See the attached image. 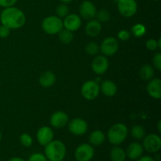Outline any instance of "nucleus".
I'll list each match as a JSON object with an SVG mask.
<instances>
[{"label": "nucleus", "mask_w": 161, "mask_h": 161, "mask_svg": "<svg viewBox=\"0 0 161 161\" xmlns=\"http://www.w3.org/2000/svg\"><path fill=\"white\" fill-rule=\"evenodd\" d=\"M63 28V20L58 16H49L42 22V30L49 35L58 34Z\"/></svg>", "instance_id": "nucleus-4"}, {"label": "nucleus", "mask_w": 161, "mask_h": 161, "mask_svg": "<svg viewBox=\"0 0 161 161\" xmlns=\"http://www.w3.org/2000/svg\"><path fill=\"white\" fill-rule=\"evenodd\" d=\"M96 20L99 21L100 23H105V22L108 21L111 17V14H110L109 11L106 9H101L100 10L97 11L96 14Z\"/></svg>", "instance_id": "nucleus-26"}, {"label": "nucleus", "mask_w": 161, "mask_h": 161, "mask_svg": "<svg viewBox=\"0 0 161 161\" xmlns=\"http://www.w3.org/2000/svg\"><path fill=\"white\" fill-rule=\"evenodd\" d=\"M85 31L87 36L91 37H96L102 31V25L97 20H90L85 27Z\"/></svg>", "instance_id": "nucleus-20"}, {"label": "nucleus", "mask_w": 161, "mask_h": 161, "mask_svg": "<svg viewBox=\"0 0 161 161\" xmlns=\"http://www.w3.org/2000/svg\"><path fill=\"white\" fill-rule=\"evenodd\" d=\"M100 92V85L95 80L86 81L81 86V94L86 100H94Z\"/></svg>", "instance_id": "nucleus-5"}, {"label": "nucleus", "mask_w": 161, "mask_h": 161, "mask_svg": "<svg viewBox=\"0 0 161 161\" xmlns=\"http://www.w3.org/2000/svg\"><path fill=\"white\" fill-rule=\"evenodd\" d=\"M109 157L112 161H125L127 155L124 149L118 146H115L110 150Z\"/></svg>", "instance_id": "nucleus-22"}, {"label": "nucleus", "mask_w": 161, "mask_h": 161, "mask_svg": "<svg viewBox=\"0 0 161 161\" xmlns=\"http://www.w3.org/2000/svg\"><path fill=\"white\" fill-rule=\"evenodd\" d=\"M62 3H64V4H68V3H72V0H60Z\"/></svg>", "instance_id": "nucleus-40"}, {"label": "nucleus", "mask_w": 161, "mask_h": 161, "mask_svg": "<svg viewBox=\"0 0 161 161\" xmlns=\"http://www.w3.org/2000/svg\"><path fill=\"white\" fill-rule=\"evenodd\" d=\"M82 20L80 16L75 14H71L66 16L63 20V26L64 28L71 31H75L81 27Z\"/></svg>", "instance_id": "nucleus-15"}, {"label": "nucleus", "mask_w": 161, "mask_h": 161, "mask_svg": "<svg viewBox=\"0 0 161 161\" xmlns=\"http://www.w3.org/2000/svg\"><path fill=\"white\" fill-rule=\"evenodd\" d=\"M56 14L60 18H62V17L64 18L66 16L69 14V6H67V4H64V3H61V4L58 5L56 9Z\"/></svg>", "instance_id": "nucleus-29"}, {"label": "nucleus", "mask_w": 161, "mask_h": 161, "mask_svg": "<svg viewBox=\"0 0 161 161\" xmlns=\"http://www.w3.org/2000/svg\"><path fill=\"white\" fill-rule=\"evenodd\" d=\"M153 68L157 70H161V53H157L153 58Z\"/></svg>", "instance_id": "nucleus-32"}, {"label": "nucleus", "mask_w": 161, "mask_h": 161, "mask_svg": "<svg viewBox=\"0 0 161 161\" xmlns=\"http://www.w3.org/2000/svg\"><path fill=\"white\" fill-rule=\"evenodd\" d=\"M105 140V135L101 130H95L89 135L90 144L93 146H102Z\"/></svg>", "instance_id": "nucleus-21"}, {"label": "nucleus", "mask_w": 161, "mask_h": 161, "mask_svg": "<svg viewBox=\"0 0 161 161\" xmlns=\"http://www.w3.org/2000/svg\"><path fill=\"white\" fill-rule=\"evenodd\" d=\"M18 0H0V6L3 8L14 6Z\"/></svg>", "instance_id": "nucleus-36"}, {"label": "nucleus", "mask_w": 161, "mask_h": 161, "mask_svg": "<svg viewBox=\"0 0 161 161\" xmlns=\"http://www.w3.org/2000/svg\"><path fill=\"white\" fill-rule=\"evenodd\" d=\"M8 161H25L23 158L19 157H12V158L9 159Z\"/></svg>", "instance_id": "nucleus-38"}, {"label": "nucleus", "mask_w": 161, "mask_h": 161, "mask_svg": "<svg viewBox=\"0 0 161 161\" xmlns=\"http://www.w3.org/2000/svg\"><path fill=\"white\" fill-rule=\"evenodd\" d=\"M148 94L153 98L160 99L161 97V80L160 78H153L149 80L146 86Z\"/></svg>", "instance_id": "nucleus-16"}, {"label": "nucleus", "mask_w": 161, "mask_h": 161, "mask_svg": "<svg viewBox=\"0 0 161 161\" xmlns=\"http://www.w3.org/2000/svg\"><path fill=\"white\" fill-rule=\"evenodd\" d=\"M154 73H155V69L153 66L150 64H145L139 71L140 78L144 81H149L152 80L154 76Z\"/></svg>", "instance_id": "nucleus-23"}, {"label": "nucleus", "mask_w": 161, "mask_h": 161, "mask_svg": "<svg viewBox=\"0 0 161 161\" xmlns=\"http://www.w3.org/2000/svg\"><path fill=\"white\" fill-rule=\"evenodd\" d=\"M130 37V33L127 30H120L117 34V38L121 41H127Z\"/></svg>", "instance_id": "nucleus-34"}, {"label": "nucleus", "mask_w": 161, "mask_h": 161, "mask_svg": "<svg viewBox=\"0 0 161 161\" xmlns=\"http://www.w3.org/2000/svg\"><path fill=\"white\" fill-rule=\"evenodd\" d=\"M108 61L107 57L104 55H97L91 63V69L97 75H102L108 69Z\"/></svg>", "instance_id": "nucleus-12"}, {"label": "nucleus", "mask_w": 161, "mask_h": 161, "mask_svg": "<svg viewBox=\"0 0 161 161\" xmlns=\"http://www.w3.org/2000/svg\"><path fill=\"white\" fill-rule=\"evenodd\" d=\"M130 135L135 139H143V138L146 136V130L142 126L135 125L130 130Z\"/></svg>", "instance_id": "nucleus-25"}, {"label": "nucleus", "mask_w": 161, "mask_h": 161, "mask_svg": "<svg viewBox=\"0 0 161 161\" xmlns=\"http://www.w3.org/2000/svg\"><path fill=\"white\" fill-rule=\"evenodd\" d=\"M69 118L67 113L63 111H57L51 115L50 119V124L55 128H63L69 124Z\"/></svg>", "instance_id": "nucleus-13"}, {"label": "nucleus", "mask_w": 161, "mask_h": 161, "mask_svg": "<svg viewBox=\"0 0 161 161\" xmlns=\"http://www.w3.org/2000/svg\"><path fill=\"white\" fill-rule=\"evenodd\" d=\"M100 91L107 97H113L117 92V86L112 80H104L100 85Z\"/></svg>", "instance_id": "nucleus-18"}, {"label": "nucleus", "mask_w": 161, "mask_h": 161, "mask_svg": "<svg viewBox=\"0 0 161 161\" xmlns=\"http://www.w3.org/2000/svg\"><path fill=\"white\" fill-rule=\"evenodd\" d=\"M146 48L151 51H154V50L158 49V43H157V40L153 39H150L149 40L146 41Z\"/></svg>", "instance_id": "nucleus-33"}, {"label": "nucleus", "mask_w": 161, "mask_h": 161, "mask_svg": "<svg viewBox=\"0 0 161 161\" xmlns=\"http://www.w3.org/2000/svg\"><path fill=\"white\" fill-rule=\"evenodd\" d=\"M157 128H158V132L159 133H160L161 132V121L160 120L158 122V124H157Z\"/></svg>", "instance_id": "nucleus-39"}, {"label": "nucleus", "mask_w": 161, "mask_h": 161, "mask_svg": "<svg viewBox=\"0 0 161 161\" xmlns=\"http://www.w3.org/2000/svg\"><path fill=\"white\" fill-rule=\"evenodd\" d=\"M1 140H2V133L0 131V142H1Z\"/></svg>", "instance_id": "nucleus-42"}, {"label": "nucleus", "mask_w": 161, "mask_h": 161, "mask_svg": "<svg viewBox=\"0 0 161 161\" xmlns=\"http://www.w3.org/2000/svg\"><path fill=\"white\" fill-rule=\"evenodd\" d=\"M128 135V128L122 123L115 124L108 129L107 138L108 142L113 146L122 144Z\"/></svg>", "instance_id": "nucleus-3"}, {"label": "nucleus", "mask_w": 161, "mask_h": 161, "mask_svg": "<svg viewBox=\"0 0 161 161\" xmlns=\"http://www.w3.org/2000/svg\"><path fill=\"white\" fill-rule=\"evenodd\" d=\"M56 82V75L51 71H46L41 74L39 79V83L44 88L51 87Z\"/></svg>", "instance_id": "nucleus-19"}, {"label": "nucleus", "mask_w": 161, "mask_h": 161, "mask_svg": "<svg viewBox=\"0 0 161 161\" xmlns=\"http://www.w3.org/2000/svg\"><path fill=\"white\" fill-rule=\"evenodd\" d=\"M157 43H158V48H161V39L160 38V39L157 40Z\"/></svg>", "instance_id": "nucleus-41"}, {"label": "nucleus", "mask_w": 161, "mask_h": 161, "mask_svg": "<svg viewBox=\"0 0 161 161\" xmlns=\"http://www.w3.org/2000/svg\"><path fill=\"white\" fill-rule=\"evenodd\" d=\"M143 149L150 153H158L161 149V138L160 135L149 134L143 138Z\"/></svg>", "instance_id": "nucleus-7"}, {"label": "nucleus", "mask_w": 161, "mask_h": 161, "mask_svg": "<svg viewBox=\"0 0 161 161\" xmlns=\"http://www.w3.org/2000/svg\"><path fill=\"white\" fill-rule=\"evenodd\" d=\"M0 21L2 25L10 29L21 28L26 22V17L22 10L15 6L4 8L0 14Z\"/></svg>", "instance_id": "nucleus-1"}, {"label": "nucleus", "mask_w": 161, "mask_h": 161, "mask_svg": "<svg viewBox=\"0 0 161 161\" xmlns=\"http://www.w3.org/2000/svg\"><path fill=\"white\" fill-rule=\"evenodd\" d=\"M94 149L88 143H83L75 149L74 157L77 161H91L94 157Z\"/></svg>", "instance_id": "nucleus-8"}, {"label": "nucleus", "mask_w": 161, "mask_h": 161, "mask_svg": "<svg viewBox=\"0 0 161 161\" xmlns=\"http://www.w3.org/2000/svg\"><path fill=\"white\" fill-rule=\"evenodd\" d=\"M146 32V28L142 24H135L131 28V33L134 36L137 38H140L144 36Z\"/></svg>", "instance_id": "nucleus-27"}, {"label": "nucleus", "mask_w": 161, "mask_h": 161, "mask_svg": "<svg viewBox=\"0 0 161 161\" xmlns=\"http://www.w3.org/2000/svg\"><path fill=\"white\" fill-rule=\"evenodd\" d=\"M10 28H9L8 27L2 25L0 26V38H3V39L7 38L10 34Z\"/></svg>", "instance_id": "nucleus-35"}, {"label": "nucleus", "mask_w": 161, "mask_h": 161, "mask_svg": "<svg viewBox=\"0 0 161 161\" xmlns=\"http://www.w3.org/2000/svg\"><path fill=\"white\" fill-rule=\"evenodd\" d=\"M66 146L60 140H52L45 146L44 155L48 161H63L66 156Z\"/></svg>", "instance_id": "nucleus-2"}, {"label": "nucleus", "mask_w": 161, "mask_h": 161, "mask_svg": "<svg viewBox=\"0 0 161 161\" xmlns=\"http://www.w3.org/2000/svg\"><path fill=\"white\" fill-rule=\"evenodd\" d=\"M126 155L129 159L132 160H138L139 157L142 156L144 149H143L142 145L138 142H131L127 148Z\"/></svg>", "instance_id": "nucleus-17"}, {"label": "nucleus", "mask_w": 161, "mask_h": 161, "mask_svg": "<svg viewBox=\"0 0 161 161\" xmlns=\"http://www.w3.org/2000/svg\"><path fill=\"white\" fill-rule=\"evenodd\" d=\"M58 38L63 44H70L73 40L74 36L72 31L66 28H63L58 32Z\"/></svg>", "instance_id": "nucleus-24"}, {"label": "nucleus", "mask_w": 161, "mask_h": 161, "mask_svg": "<svg viewBox=\"0 0 161 161\" xmlns=\"http://www.w3.org/2000/svg\"><path fill=\"white\" fill-rule=\"evenodd\" d=\"M28 161H48V160L44 154L40 153H36L30 156Z\"/></svg>", "instance_id": "nucleus-31"}, {"label": "nucleus", "mask_w": 161, "mask_h": 161, "mask_svg": "<svg viewBox=\"0 0 161 161\" xmlns=\"http://www.w3.org/2000/svg\"><path fill=\"white\" fill-rule=\"evenodd\" d=\"M154 1H159V0H154Z\"/></svg>", "instance_id": "nucleus-43"}, {"label": "nucleus", "mask_w": 161, "mask_h": 161, "mask_svg": "<svg viewBox=\"0 0 161 161\" xmlns=\"http://www.w3.org/2000/svg\"><path fill=\"white\" fill-rule=\"evenodd\" d=\"M80 16L85 20H92L95 17L96 14H97V8L95 5L92 2L89 0H85L80 5L79 7Z\"/></svg>", "instance_id": "nucleus-11"}, {"label": "nucleus", "mask_w": 161, "mask_h": 161, "mask_svg": "<svg viewBox=\"0 0 161 161\" xmlns=\"http://www.w3.org/2000/svg\"><path fill=\"white\" fill-rule=\"evenodd\" d=\"M137 161H157L153 157H150V156H142L141 157L137 160Z\"/></svg>", "instance_id": "nucleus-37"}, {"label": "nucleus", "mask_w": 161, "mask_h": 161, "mask_svg": "<svg viewBox=\"0 0 161 161\" xmlns=\"http://www.w3.org/2000/svg\"><path fill=\"white\" fill-rule=\"evenodd\" d=\"M53 130L50 127L47 126L40 127L38 130L36 134V138L39 145L42 146H45L48 143H50L52 140H53Z\"/></svg>", "instance_id": "nucleus-14"}, {"label": "nucleus", "mask_w": 161, "mask_h": 161, "mask_svg": "<svg viewBox=\"0 0 161 161\" xmlns=\"http://www.w3.org/2000/svg\"><path fill=\"white\" fill-rule=\"evenodd\" d=\"M117 9L124 17H131L138 10L136 0H117Z\"/></svg>", "instance_id": "nucleus-6"}, {"label": "nucleus", "mask_w": 161, "mask_h": 161, "mask_svg": "<svg viewBox=\"0 0 161 161\" xmlns=\"http://www.w3.org/2000/svg\"><path fill=\"white\" fill-rule=\"evenodd\" d=\"M68 127L72 135L80 136L86 133L88 130V124L86 120L82 118H75L68 124Z\"/></svg>", "instance_id": "nucleus-10"}, {"label": "nucleus", "mask_w": 161, "mask_h": 161, "mask_svg": "<svg viewBox=\"0 0 161 161\" xmlns=\"http://www.w3.org/2000/svg\"><path fill=\"white\" fill-rule=\"evenodd\" d=\"M100 50L105 57H112L117 53L119 50V42L114 37H107L102 41Z\"/></svg>", "instance_id": "nucleus-9"}, {"label": "nucleus", "mask_w": 161, "mask_h": 161, "mask_svg": "<svg viewBox=\"0 0 161 161\" xmlns=\"http://www.w3.org/2000/svg\"><path fill=\"white\" fill-rule=\"evenodd\" d=\"M20 142L25 147L29 148L32 146L33 139L31 135L27 133H24L20 136Z\"/></svg>", "instance_id": "nucleus-30"}, {"label": "nucleus", "mask_w": 161, "mask_h": 161, "mask_svg": "<svg viewBox=\"0 0 161 161\" xmlns=\"http://www.w3.org/2000/svg\"><path fill=\"white\" fill-rule=\"evenodd\" d=\"M0 161H2V160H1V158H0Z\"/></svg>", "instance_id": "nucleus-44"}, {"label": "nucleus", "mask_w": 161, "mask_h": 161, "mask_svg": "<svg viewBox=\"0 0 161 161\" xmlns=\"http://www.w3.org/2000/svg\"><path fill=\"white\" fill-rule=\"evenodd\" d=\"M99 50H100V47H99L98 44L95 42H90L85 47L86 53L87 54L91 55V56L97 55L98 53Z\"/></svg>", "instance_id": "nucleus-28"}]
</instances>
